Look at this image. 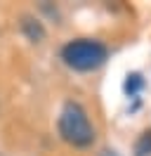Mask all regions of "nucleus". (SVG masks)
Masks as SVG:
<instances>
[{
	"label": "nucleus",
	"instance_id": "obj_6",
	"mask_svg": "<svg viewBox=\"0 0 151 156\" xmlns=\"http://www.w3.org/2000/svg\"><path fill=\"white\" fill-rule=\"evenodd\" d=\"M97 156H121V154H118V151H113V149H102Z\"/></svg>",
	"mask_w": 151,
	"mask_h": 156
},
{
	"label": "nucleus",
	"instance_id": "obj_5",
	"mask_svg": "<svg viewBox=\"0 0 151 156\" xmlns=\"http://www.w3.org/2000/svg\"><path fill=\"white\" fill-rule=\"evenodd\" d=\"M142 85H144V80H142L139 73H132V76H128V80H125V92L128 95H135V92H139Z\"/></svg>",
	"mask_w": 151,
	"mask_h": 156
},
{
	"label": "nucleus",
	"instance_id": "obj_2",
	"mask_svg": "<svg viewBox=\"0 0 151 156\" xmlns=\"http://www.w3.org/2000/svg\"><path fill=\"white\" fill-rule=\"evenodd\" d=\"M61 59L73 71H94L109 59V50L99 40L78 38V40L66 43L61 48Z\"/></svg>",
	"mask_w": 151,
	"mask_h": 156
},
{
	"label": "nucleus",
	"instance_id": "obj_4",
	"mask_svg": "<svg viewBox=\"0 0 151 156\" xmlns=\"http://www.w3.org/2000/svg\"><path fill=\"white\" fill-rule=\"evenodd\" d=\"M135 156H151V130L142 133L135 142Z\"/></svg>",
	"mask_w": 151,
	"mask_h": 156
},
{
	"label": "nucleus",
	"instance_id": "obj_1",
	"mask_svg": "<svg viewBox=\"0 0 151 156\" xmlns=\"http://www.w3.org/2000/svg\"><path fill=\"white\" fill-rule=\"evenodd\" d=\"M57 128H59V135L66 144L78 147V149H85L94 142V128L87 118V111L83 109V104H78L73 99L64 102V107L59 111V121H57Z\"/></svg>",
	"mask_w": 151,
	"mask_h": 156
},
{
	"label": "nucleus",
	"instance_id": "obj_3",
	"mask_svg": "<svg viewBox=\"0 0 151 156\" xmlns=\"http://www.w3.org/2000/svg\"><path fill=\"white\" fill-rule=\"evenodd\" d=\"M19 29H21V33H24L31 43H43V40H45V29H43V24H40L36 17H31V14H24V17H21Z\"/></svg>",
	"mask_w": 151,
	"mask_h": 156
}]
</instances>
